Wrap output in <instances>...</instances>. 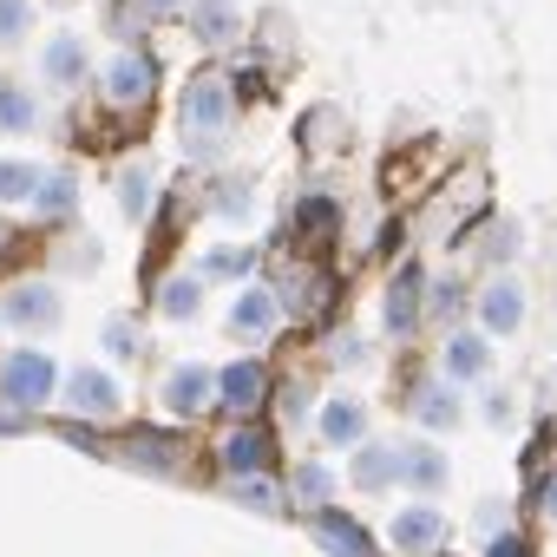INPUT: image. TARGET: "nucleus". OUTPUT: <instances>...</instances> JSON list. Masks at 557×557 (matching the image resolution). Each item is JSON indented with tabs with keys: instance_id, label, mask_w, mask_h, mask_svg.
Wrapping results in <instances>:
<instances>
[{
	"instance_id": "obj_1",
	"label": "nucleus",
	"mask_w": 557,
	"mask_h": 557,
	"mask_svg": "<svg viewBox=\"0 0 557 557\" xmlns=\"http://www.w3.org/2000/svg\"><path fill=\"white\" fill-rule=\"evenodd\" d=\"M177 132H184V158L197 171H216L236 145V86L230 73H190L177 92Z\"/></svg>"
},
{
	"instance_id": "obj_2",
	"label": "nucleus",
	"mask_w": 557,
	"mask_h": 557,
	"mask_svg": "<svg viewBox=\"0 0 557 557\" xmlns=\"http://www.w3.org/2000/svg\"><path fill=\"white\" fill-rule=\"evenodd\" d=\"M60 355L47 342H14L0 348V407H14L27 420H40L53 400H60Z\"/></svg>"
},
{
	"instance_id": "obj_3",
	"label": "nucleus",
	"mask_w": 557,
	"mask_h": 557,
	"mask_svg": "<svg viewBox=\"0 0 557 557\" xmlns=\"http://www.w3.org/2000/svg\"><path fill=\"white\" fill-rule=\"evenodd\" d=\"M0 329L14 342H53L66 329V289L53 275H14L0 289Z\"/></svg>"
},
{
	"instance_id": "obj_4",
	"label": "nucleus",
	"mask_w": 557,
	"mask_h": 557,
	"mask_svg": "<svg viewBox=\"0 0 557 557\" xmlns=\"http://www.w3.org/2000/svg\"><path fill=\"white\" fill-rule=\"evenodd\" d=\"M73 426H119L125 420V381L112 374V368H99V361H79V368H66L60 374V400H53Z\"/></svg>"
},
{
	"instance_id": "obj_5",
	"label": "nucleus",
	"mask_w": 557,
	"mask_h": 557,
	"mask_svg": "<svg viewBox=\"0 0 557 557\" xmlns=\"http://www.w3.org/2000/svg\"><path fill=\"white\" fill-rule=\"evenodd\" d=\"M453 531H459V524H453V511H446L440 498H407V505L387 511L381 550H387V557H446Z\"/></svg>"
},
{
	"instance_id": "obj_6",
	"label": "nucleus",
	"mask_w": 557,
	"mask_h": 557,
	"mask_svg": "<svg viewBox=\"0 0 557 557\" xmlns=\"http://www.w3.org/2000/svg\"><path fill=\"white\" fill-rule=\"evenodd\" d=\"M400 413H407V426H413V433L446 440V433H459V426L472 420V400H466L453 381H440L433 368H420V374L400 387Z\"/></svg>"
},
{
	"instance_id": "obj_7",
	"label": "nucleus",
	"mask_w": 557,
	"mask_h": 557,
	"mask_svg": "<svg viewBox=\"0 0 557 557\" xmlns=\"http://www.w3.org/2000/svg\"><path fill=\"white\" fill-rule=\"evenodd\" d=\"M275 453H283V440H275L269 420H230L210 446V466L216 479H256V472H275Z\"/></svg>"
},
{
	"instance_id": "obj_8",
	"label": "nucleus",
	"mask_w": 557,
	"mask_h": 557,
	"mask_svg": "<svg viewBox=\"0 0 557 557\" xmlns=\"http://www.w3.org/2000/svg\"><path fill=\"white\" fill-rule=\"evenodd\" d=\"M524 322H531V289H524V275L492 269L485 283L472 289V329H479V335H492V342H511Z\"/></svg>"
},
{
	"instance_id": "obj_9",
	"label": "nucleus",
	"mask_w": 557,
	"mask_h": 557,
	"mask_svg": "<svg viewBox=\"0 0 557 557\" xmlns=\"http://www.w3.org/2000/svg\"><path fill=\"white\" fill-rule=\"evenodd\" d=\"M433 374H440V381H453L459 394H466V387H485V381L498 374V342L459 322V329H446V335H440V348H433Z\"/></svg>"
},
{
	"instance_id": "obj_10",
	"label": "nucleus",
	"mask_w": 557,
	"mask_h": 557,
	"mask_svg": "<svg viewBox=\"0 0 557 557\" xmlns=\"http://www.w3.org/2000/svg\"><path fill=\"white\" fill-rule=\"evenodd\" d=\"M269 394H275V374H269L262 355H236V361L216 368V413L223 420H262Z\"/></svg>"
},
{
	"instance_id": "obj_11",
	"label": "nucleus",
	"mask_w": 557,
	"mask_h": 557,
	"mask_svg": "<svg viewBox=\"0 0 557 557\" xmlns=\"http://www.w3.org/2000/svg\"><path fill=\"white\" fill-rule=\"evenodd\" d=\"M158 407H164V420H177V426L216 413V368H210V361H171L164 381H158Z\"/></svg>"
},
{
	"instance_id": "obj_12",
	"label": "nucleus",
	"mask_w": 557,
	"mask_h": 557,
	"mask_svg": "<svg viewBox=\"0 0 557 557\" xmlns=\"http://www.w3.org/2000/svg\"><path fill=\"white\" fill-rule=\"evenodd\" d=\"M342 492H348V485H342V466L322 459V453H302V459H289V472H283V498H289L296 518H322V511H335Z\"/></svg>"
},
{
	"instance_id": "obj_13",
	"label": "nucleus",
	"mask_w": 557,
	"mask_h": 557,
	"mask_svg": "<svg viewBox=\"0 0 557 557\" xmlns=\"http://www.w3.org/2000/svg\"><path fill=\"white\" fill-rule=\"evenodd\" d=\"M420 329H426V269L400 262L387 275V289H381V335L387 342H413Z\"/></svg>"
},
{
	"instance_id": "obj_14",
	"label": "nucleus",
	"mask_w": 557,
	"mask_h": 557,
	"mask_svg": "<svg viewBox=\"0 0 557 557\" xmlns=\"http://www.w3.org/2000/svg\"><path fill=\"white\" fill-rule=\"evenodd\" d=\"M394 453H400V492H407V498H446V485H453V453H446V440L400 433Z\"/></svg>"
},
{
	"instance_id": "obj_15",
	"label": "nucleus",
	"mask_w": 557,
	"mask_h": 557,
	"mask_svg": "<svg viewBox=\"0 0 557 557\" xmlns=\"http://www.w3.org/2000/svg\"><path fill=\"white\" fill-rule=\"evenodd\" d=\"M99 92H106V106H119V112H145V106L158 99V60L138 53V47H119V53L99 66Z\"/></svg>"
},
{
	"instance_id": "obj_16",
	"label": "nucleus",
	"mask_w": 557,
	"mask_h": 557,
	"mask_svg": "<svg viewBox=\"0 0 557 557\" xmlns=\"http://www.w3.org/2000/svg\"><path fill=\"white\" fill-rule=\"evenodd\" d=\"M315 440H322V453H355L368 433H374V407L361 400V394H348V387H335V394H322V407H315V426H309Z\"/></svg>"
},
{
	"instance_id": "obj_17",
	"label": "nucleus",
	"mask_w": 557,
	"mask_h": 557,
	"mask_svg": "<svg viewBox=\"0 0 557 557\" xmlns=\"http://www.w3.org/2000/svg\"><path fill=\"white\" fill-rule=\"evenodd\" d=\"M342 485H348L355 498H394V492H400V453H394V440L368 433V440L342 459Z\"/></svg>"
},
{
	"instance_id": "obj_18",
	"label": "nucleus",
	"mask_w": 557,
	"mask_h": 557,
	"mask_svg": "<svg viewBox=\"0 0 557 557\" xmlns=\"http://www.w3.org/2000/svg\"><path fill=\"white\" fill-rule=\"evenodd\" d=\"M223 329H230L236 342H249V355H262L275 335H283V302H275V289H269V283H243V289L230 296Z\"/></svg>"
},
{
	"instance_id": "obj_19",
	"label": "nucleus",
	"mask_w": 557,
	"mask_h": 557,
	"mask_svg": "<svg viewBox=\"0 0 557 557\" xmlns=\"http://www.w3.org/2000/svg\"><path fill=\"white\" fill-rule=\"evenodd\" d=\"M302 524H309V537H315L322 557H387V550H381V531H374L355 505H335V511L302 518Z\"/></svg>"
},
{
	"instance_id": "obj_20",
	"label": "nucleus",
	"mask_w": 557,
	"mask_h": 557,
	"mask_svg": "<svg viewBox=\"0 0 557 557\" xmlns=\"http://www.w3.org/2000/svg\"><path fill=\"white\" fill-rule=\"evenodd\" d=\"M86 79H92V40L73 34V27L47 34V40H40V86H47V92H79Z\"/></svg>"
},
{
	"instance_id": "obj_21",
	"label": "nucleus",
	"mask_w": 557,
	"mask_h": 557,
	"mask_svg": "<svg viewBox=\"0 0 557 557\" xmlns=\"http://www.w3.org/2000/svg\"><path fill=\"white\" fill-rule=\"evenodd\" d=\"M203 210H210L216 223H230V230H249V223L262 216V184L243 177V171H216L210 190H203Z\"/></svg>"
},
{
	"instance_id": "obj_22",
	"label": "nucleus",
	"mask_w": 557,
	"mask_h": 557,
	"mask_svg": "<svg viewBox=\"0 0 557 557\" xmlns=\"http://www.w3.org/2000/svg\"><path fill=\"white\" fill-rule=\"evenodd\" d=\"M112 197H119V216L125 223H151L158 216V164L151 158H132V164H119V177H112Z\"/></svg>"
},
{
	"instance_id": "obj_23",
	"label": "nucleus",
	"mask_w": 557,
	"mask_h": 557,
	"mask_svg": "<svg viewBox=\"0 0 557 557\" xmlns=\"http://www.w3.org/2000/svg\"><path fill=\"white\" fill-rule=\"evenodd\" d=\"M27 216H34L40 230L73 223V216H79V171H66V164L40 171V190H34V203H27Z\"/></svg>"
},
{
	"instance_id": "obj_24",
	"label": "nucleus",
	"mask_w": 557,
	"mask_h": 557,
	"mask_svg": "<svg viewBox=\"0 0 557 557\" xmlns=\"http://www.w3.org/2000/svg\"><path fill=\"white\" fill-rule=\"evenodd\" d=\"M119 459H125V466H145V472H158V479H190V453H184L177 433H132V440L119 446Z\"/></svg>"
},
{
	"instance_id": "obj_25",
	"label": "nucleus",
	"mask_w": 557,
	"mask_h": 557,
	"mask_svg": "<svg viewBox=\"0 0 557 557\" xmlns=\"http://www.w3.org/2000/svg\"><path fill=\"white\" fill-rule=\"evenodd\" d=\"M190 275H197L203 289H216V283L243 289V283H256V243H216V249H203L190 262Z\"/></svg>"
},
{
	"instance_id": "obj_26",
	"label": "nucleus",
	"mask_w": 557,
	"mask_h": 557,
	"mask_svg": "<svg viewBox=\"0 0 557 557\" xmlns=\"http://www.w3.org/2000/svg\"><path fill=\"white\" fill-rule=\"evenodd\" d=\"M151 309H158V322H171V329H190V322H203V283H197L190 269H177V275H164V283H158Z\"/></svg>"
},
{
	"instance_id": "obj_27",
	"label": "nucleus",
	"mask_w": 557,
	"mask_h": 557,
	"mask_svg": "<svg viewBox=\"0 0 557 557\" xmlns=\"http://www.w3.org/2000/svg\"><path fill=\"white\" fill-rule=\"evenodd\" d=\"M184 21H190V40L197 47H230L243 34V8H236V0H190Z\"/></svg>"
},
{
	"instance_id": "obj_28",
	"label": "nucleus",
	"mask_w": 557,
	"mask_h": 557,
	"mask_svg": "<svg viewBox=\"0 0 557 557\" xmlns=\"http://www.w3.org/2000/svg\"><path fill=\"white\" fill-rule=\"evenodd\" d=\"M472 309V289L459 283V275H426V329H459V315Z\"/></svg>"
},
{
	"instance_id": "obj_29",
	"label": "nucleus",
	"mask_w": 557,
	"mask_h": 557,
	"mask_svg": "<svg viewBox=\"0 0 557 557\" xmlns=\"http://www.w3.org/2000/svg\"><path fill=\"white\" fill-rule=\"evenodd\" d=\"M223 492H230L243 511H256V518H283V511H289L283 479H275V472H256V479H223Z\"/></svg>"
},
{
	"instance_id": "obj_30",
	"label": "nucleus",
	"mask_w": 557,
	"mask_h": 557,
	"mask_svg": "<svg viewBox=\"0 0 557 557\" xmlns=\"http://www.w3.org/2000/svg\"><path fill=\"white\" fill-rule=\"evenodd\" d=\"M27 132H40V99H34V86L0 79V138H27Z\"/></svg>"
},
{
	"instance_id": "obj_31",
	"label": "nucleus",
	"mask_w": 557,
	"mask_h": 557,
	"mask_svg": "<svg viewBox=\"0 0 557 557\" xmlns=\"http://www.w3.org/2000/svg\"><path fill=\"white\" fill-rule=\"evenodd\" d=\"M518 256H524V223H518V216H492L485 236H479V262H485V275H492V269H511Z\"/></svg>"
},
{
	"instance_id": "obj_32",
	"label": "nucleus",
	"mask_w": 557,
	"mask_h": 557,
	"mask_svg": "<svg viewBox=\"0 0 557 557\" xmlns=\"http://www.w3.org/2000/svg\"><path fill=\"white\" fill-rule=\"evenodd\" d=\"M40 190V164L34 158H14V151H0V210H27Z\"/></svg>"
},
{
	"instance_id": "obj_33",
	"label": "nucleus",
	"mask_w": 557,
	"mask_h": 557,
	"mask_svg": "<svg viewBox=\"0 0 557 557\" xmlns=\"http://www.w3.org/2000/svg\"><path fill=\"white\" fill-rule=\"evenodd\" d=\"M335 223H342V203H335L329 190H302V197H296V236H302V243L335 236Z\"/></svg>"
},
{
	"instance_id": "obj_34",
	"label": "nucleus",
	"mask_w": 557,
	"mask_h": 557,
	"mask_svg": "<svg viewBox=\"0 0 557 557\" xmlns=\"http://www.w3.org/2000/svg\"><path fill=\"white\" fill-rule=\"evenodd\" d=\"M99 348H106L112 361H145L151 335H145V322H138V315H106V322H99Z\"/></svg>"
},
{
	"instance_id": "obj_35",
	"label": "nucleus",
	"mask_w": 557,
	"mask_h": 557,
	"mask_svg": "<svg viewBox=\"0 0 557 557\" xmlns=\"http://www.w3.org/2000/svg\"><path fill=\"white\" fill-rule=\"evenodd\" d=\"M190 0H119L112 8V34H132V27H151V21H171L184 14Z\"/></svg>"
},
{
	"instance_id": "obj_36",
	"label": "nucleus",
	"mask_w": 557,
	"mask_h": 557,
	"mask_svg": "<svg viewBox=\"0 0 557 557\" xmlns=\"http://www.w3.org/2000/svg\"><path fill=\"white\" fill-rule=\"evenodd\" d=\"M322 361L342 368V374H348V368H368V361H374V342H368L361 329H335V335L322 342Z\"/></svg>"
},
{
	"instance_id": "obj_37",
	"label": "nucleus",
	"mask_w": 557,
	"mask_h": 557,
	"mask_svg": "<svg viewBox=\"0 0 557 557\" xmlns=\"http://www.w3.org/2000/svg\"><path fill=\"white\" fill-rule=\"evenodd\" d=\"M466 524H472V537H479V544H492V537H505V531H511V524H524V518H518V505H511V498H479Z\"/></svg>"
},
{
	"instance_id": "obj_38",
	"label": "nucleus",
	"mask_w": 557,
	"mask_h": 557,
	"mask_svg": "<svg viewBox=\"0 0 557 557\" xmlns=\"http://www.w3.org/2000/svg\"><path fill=\"white\" fill-rule=\"evenodd\" d=\"M269 400H283V420H289V426H315V407H322V400H315V387H309L302 374H296V381H283Z\"/></svg>"
},
{
	"instance_id": "obj_39",
	"label": "nucleus",
	"mask_w": 557,
	"mask_h": 557,
	"mask_svg": "<svg viewBox=\"0 0 557 557\" xmlns=\"http://www.w3.org/2000/svg\"><path fill=\"white\" fill-rule=\"evenodd\" d=\"M479 420H485L492 433L518 426V394H511V387H485V394H479Z\"/></svg>"
},
{
	"instance_id": "obj_40",
	"label": "nucleus",
	"mask_w": 557,
	"mask_h": 557,
	"mask_svg": "<svg viewBox=\"0 0 557 557\" xmlns=\"http://www.w3.org/2000/svg\"><path fill=\"white\" fill-rule=\"evenodd\" d=\"M27 27H34V0H0V47H21Z\"/></svg>"
},
{
	"instance_id": "obj_41",
	"label": "nucleus",
	"mask_w": 557,
	"mask_h": 557,
	"mask_svg": "<svg viewBox=\"0 0 557 557\" xmlns=\"http://www.w3.org/2000/svg\"><path fill=\"white\" fill-rule=\"evenodd\" d=\"M479 557H537V537H531V524H511L505 537L479 544Z\"/></svg>"
},
{
	"instance_id": "obj_42",
	"label": "nucleus",
	"mask_w": 557,
	"mask_h": 557,
	"mask_svg": "<svg viewBox=\"0 0 557 557\" xmlns=\"http://www.w3.org/2000/svg\"><path fill=\"white\" fill-rule=\"evenodd\" d=\"M531 511H537L544 524H557V466H550V472L531 485Z\"/></svg>"
},
{
	"instance_id": "obj_43",
	"label": "nucleus",
	"mask_w": 557,
	"mask_h": 557,
	"mask_svg": "<svg viewBox=\"0 0 557 557\" xmlns=\"http://www.w3.org/2000/svg\"><path fill=\"white\" fill-rule=\"evenodd\" d=\"M34 420L27 413H14V407H0V440H14V433H27Z\"/></svg>"
}]
</instances>
